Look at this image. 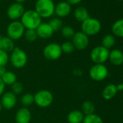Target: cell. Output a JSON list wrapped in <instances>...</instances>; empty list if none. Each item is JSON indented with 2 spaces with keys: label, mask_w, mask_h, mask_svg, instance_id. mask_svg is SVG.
Masks as SVG:
<instances>
[{
  "label": "cell",
  "mask_w": 123,
  "mask_h": 123,
  "mask_svg": "<svg viewBox=\"0 0 123 123\" xmlns=\"http://www.w3.org/2000/svg\"><path fill=\"white\" fill-rule=\"evenodd\" d=\"M41 18L34 10H29L25 11L23 16L20 18V22L25 28L36 30L38 25L42 23Z\"/></svg>",
  "instance_id": "1"
},
{
  "label": "cell",
  "mask_w": 123,
  "mask_h": 123,
  "mask_svg": "<svg viewBox=\"0 0 123 123\" xmlns=\"http://www.w3.org/2000/svg\"><path fill=\"white\" fill-rule=\"evenodd\" d=\"M55 4L53 0H37L35 11L41 18H51L54 14Z\"/></svg>",
  "instance_id": "2"
},
{
  "label": "cell",
  "mask_w": 123,
  "mask_h": 123,
  "mask_svg": "<svg viewBox=\"0 0 123 123\" xmlns=\"http://www.w3.org/2000/svg\"><path fill=\"white\" fill-rule=\"evenodd\" d=\"M10 62L16 69L24 68L28 62V55L26 52L19 47H15L10 55Z\"/></svg>",
  "instance_id": "3"
},
{
  "label": "cell",
  "mask_w": 123,
  "mask_h": 123,
  "mask_svg": "<svg viewBox=\"0 0 123 123\" xmlns=\"http://www.w3.org/2000/svg\"><path fill=\"white\" fill-rule=\"evenodd\" d=\"M101 30V22L96 18H88L81 24V32L88 36H93L98 34Z\"/></svg>",
  "instance_id": "4"
},
{
  "label": "cell",
  "mask_w": 123,
  "mask_h": 123,
  "mask_svg": "<svg viewBox=\"0 0 123 123\" xmlns=\"http://www.w3.org/2000/svg\"><path fill=\"white\" fill-rule=\"evenodd\" d=\"M34 103L41 108L49 107L54 101V96L48 90H41L34 95Z\"/></svg>",
  "instance_id": "5"
},
{
  "label": "cell",
  "mask_w": 123,
  "mask_h": 123,
  "mask_svg": "<svg viewBox=\"0 0 123 123\" xmlns=\"http://www.w3.org/2000/svg\"><path fill=\"white\" fill-rule=\"evenodd\" d=\"M25 31V28H24L21 22L18 20L12 21L7 28V37L13 41L20 39L24 36Z\"/></svg>",
  "instance_id": "6"
},
{
  "label": "cell",
  "mask_w": 123,
  "mask_h": 123,
  "mask_svg": "<svg viewBox=\"0 0 123 123\" xmlns=\"http://www.w3.org/2000/svg\"><path fill=\"white\" fill-rule=\"evenodd\" d=\"M109 50L102 46L94 47L90 54V57L95 64H104L109 59Z\"/></svg>",
  "instance_id": "7"
},
{
  "label": "cell",
  "mask_w": 123,
  "mask_h": 123,
  "mask_svg": "<svg viewBox=\"0 0 123 123\" xmlns=\"http://www.w3.org/2000/svg\"><path fill=\"white\" fill-rule=\"evenodd\" d=\"M43 54L44 57L48 60H57L62 54L61 45L57 43H50L44 47L43 50Z\"/></svg>",
  "instance_id": "8"
},
{
  "label": "cell",
  "mask_w": 123,
  "mask_h": 123,
  "mask_svg": "<svg viewBox=\"0 0 123 123\" xmlns=\"http://www.w3.org/2000/svg\"><path fill=\"white\" fill-rule=\"evenodd\" d=\"M108 68L103 64H95L89 70V76L94 81H102L108 76Z\"/></svg>",
  "instance_id": "9"
},
{
  "label": "cell",
  "mask_w": 123,
  "mask_h": 123,
  "mask_svg": "<svg viewBox=\"0 0 123 123\" xmlns=\"http://www.w3.org/2000/svg\"><path fill=\"white\" fill-rule=\"evenodd\" d=\"M25 11V7L23 4L15 2L10 5L7 8V15L10 20L15 21L18 20V19H20Z\"/></svg>",
  "instance_id": "10"
},
{
  "label": "cell",
  "mask_w": 123,
  "mask_h": 123,
  "mask_svg": "<svg viewBox=\"0 0 123 123\" xmlns=\"http://www.w3.org/2000/svg\"><path fill=\"white\" fill-rule=\"evenodd\" d=\"M72 43L75 49L78 50H84L89 45V38L81 31L76 32L72 38Z\"/></svg>",
  "instance_id": "11"
},
{
  "label": "cell",
  "mask_w": 123,
  "mask_h": 123,
  "mask_svg": "<svg viewBox=\"0 0 123 123\" xmlns=\"http://www.w3.org/2000/svg\"><path fill=\"white\" fill-rule=\"evenodd\" d=\"M72 10L71 5L66 1H61L55 5L54 13L59 18L68 17Z\"/></svg>",
  "instance_id": "12"
},
{
  "label": "cell",
  "mask_w": 123,
  "mask_h": 123,
  "mask_svg": "<svg viewBox=\"0 0 123 123\" xmlns=\"http://www.w3.org/2000/svg\"><path fill=\"white\" fill-rule=\"evenodd\" d=\"M17 96L12 92L4 93L1 96V101H0L2 107L6 109H12L14 108L17 104Z\"/></svg>",
  "instance_id": "13"
},
{
  "label": "cell",
  "mask_w": 123,
  "mask_h": 123,
  "mask_svg": "<svg viewBox=\"0 0 123 123\" xmlns=\"http://www.w3.org/2000/svg\"><path fill=\"white\" fill-rule=\"evenodd\" d=\"M36 31L38 37L43 39H46L51 37L54 33L49 23H41L36 29Z\"/></svg>",
  "instance_id": "14"
},
{
  "label": "cell",
  "mask_w": 123,
  "mask_h": 123,
  "mask_svg": "<svg viewBox=\"0 0 123 123\" xmlns=\"http://www.w3.org/2000/svg\"><path fill=\"white\" fill-rule=\"evenodd\" d=\"M31 112L28 107L20 108L15 114L16 123H30L31 120Z\"/></svg>",
  "instance_id": "15"
},
{
  "label": "cell",
  "mask_w": 123,
  "mask_h": 123,
  "mask_svg": "<svg viewBox=\"0 0 123 123\" xmlns=\"http://www.w3.org/2000/svg\"><path fill=\"white\" fill-rule=\"evenodd\" d=\"M109 60L114 66H120L123 64V52L117 49L109 51Z\"/></svg>",
  "instance_id": "16"
},
{
  "label": "cell",
  "mask_w": 123,
  "mask_h": 123,
  "mask_svg": "<svg viewBox=\"0 0 123 123\" xmlns=\"http://www.w3.org/2000/svg\"><path fill=\"white\" fill-rule=\"evenodd\" d=\"M83 113L80 110H73L68 115V122L69 123H82L84 119Z\"/></svg>",
  "instance_id": "17"
},
{
  "label": "cell",
  "mask_w": 123,
  "mask_h": 123,
  "mask_svg": "<svg viewBox=\"0 0 123 123\" xmlns=\"http://www.w3.org/2000/svg\"><path fill=\"white\" fill-rule=\"evenodd\" d=\"M118 92L117 89V86L114 84H109L107 85L102 91V97L105 100H110Z\"/></svg>",
  "instance_id": "18"
},
{
  "label": "cell",
  "mask_w": 123,
  "mask_h": 123,
  "mask_svg": "<svg viewBox=\"0 0 123 123\" xmlns=\"http://www.w3.org/2000/svg\"><path fill=\"white\" fill-rule=\"evenodd\" d=\"M74 17L79 22H83L89 18L88 10L84 7H78L74 11Z\"/></svg>",
  "instance_id": "19"
},
{
  "label": "cell",
  "mask_w": 123,
  "mask_h": 123,
  "mask_svg": "<svg viewBox=\"0 0 123 123\" xmlns=\"http://www.w3.org/2000/svg\"><path fill=\"white\" fill-rule=\"evenodd\" d=\"M15 48V43L14 41L10 38L9 37H2V41H1V49L8 52H11Z\"/></svg>",
  "instance_id": "20"
},
{
  "label": "cell",
  "mask_w": 123,
  "mask_h": 123,
  "mask_svg": "<svg viewBox=\"0 0 123 123\" xmlns=\"http://www.w3.org/2000/svg\"><path fill=\"white\" fill-rule=\"evenodd\" d=\"M111 32L114 36L123 38V19L117 20L111 26Z\"/></svg>",
  "instance_id": "21"
},
{
  "label": "cell",
  "mask_w": 123,
  "mask_h": 123,
  "mask_svg": "<svg viewBox=\"0 0 123 123\" xmlns=\"http://www.w3.org/2000/svg\"><path fill=\"white\" fill-rule=\"evenodd\" d=\"M1 78L5 86H12L15 82H17V75L15 73L11 71H7L6 73L2 77H1Z\"/></svg>",
  "instance_id": "22"
},
{
  "label": "cell",
  "mask_w": 123,
  "mask_h": 123,
  "mask_svg": "<svg viewBox=\"0 0 123 123\" xmlns=\"http://www.w3.org/2000/svg\"><path fill=\"white\" fill-rule=\"evenodd\" d=\"M81 109H82L81 111L83 113V114H86V115L91 114L94 113L95 105L93 102L90 101H86L83 103L81 106Z\"/></svg>",
  "instance_id": "23"
},
{
  "label": "cell",
  "mask_w": 123,
  "mask_h": 123,
  "mask_svg": "<svg viewBox=\"0 0 123 123\" xmlns=\"http://www.w3.org/2000/svg\"><path fill=\"white\" fill-rule=\"evenodd\" d=\"M101 46H104V48L109 49L111 47L114 46V45L115 44V38L113 35L111 34H108L106 35L101 41Z\"/></svg>",
  "instance_id": "24"
},
{
  "label": "cell",
  "mask_w": 123,
  "mask_h": 123,
  "mask_svg": "<svg viewBox=\"0 0 123 123\" xmlns=\"http://www.w3.org/2000/svg\"><path fill=\"white\" fill-rule=\"evenodd\" d=\"M20 103L24 107H28L31 106L34 103L33 95L29 93L23 94L20 98Z\"/></svg>",
  "instance_id": "25"
},
{
  "label": "cell",
  "mask_w": 123,
  "mask_h": 123,
  "mask_svg": "<svg viewBox=\"0 0 123 123\" xmlns=\"http://www.w3.org/2000/svg\"><path fill=\"white\" fill-rule=\"evenodd\" d=\"M82 123H104V121L101 117L93 113L86 115Z\"/></svg>",
  "instance_id": "26"
},
{
  "label": "cell",
  "mask_w": 123,
  "mask_h": 123,
  "mask_svg": "<svg viewBox=\"0 0 123 123\" xmlns=\"http://www.w3.org/2000/svg\"><path fill=\"white\" fill-rule=\"evenodd\" d=\"M75 32L73 28L69 25L63 26L61 29V34L66 39H70L73 37Z\"/></svg>",
  "instance_id": "27"
},
{
  "label": "cell",
  "mask_w": 123,
  "mask_h": 123,
  "mask_svg": "<svg viewBox=\"0 0 123 123\" xmlns=\"http://www.w3.org/2000/svg\"><path fill=\"white\" fill-rule=\"evenodd\" d=\"M49 23L54 32L58 31L59 30H61L62 28L63 27L62 26V20L59 18H54L51 19Z\"/></svg>",
  "instance_id": "28"
},
{
  "label": "cell",
  "mask_w": 123,
  "mask_h": 123,
  "mask_svg": "<svg viewBox=\"0 0 123 123\" xmlns=\"http://www.w3.org/2000/svg\"><path fill=\"white\" fill-rule=\"evenodd\" d=\"M23 36L25 37V40L28 42H33L38 38L36 30H31V29L25 30Z\"/></svg>",
  "instance_id": "29"
},
{
  "label": "cell",
  "mask_w": 123,
  "mask_h": 123,
  "mask_svg": "<svg viewBox=\"0 0 123 123\" xmlns=\"http://www.w3.org/2000/svg\"><path fill=\"white\" fill-rule=\"evenodd\" d=\"M61 49L62 53L70 54L73 52L75 47L72 43V41H65L62 43V44L61 45Z\"/></svg>",
  "instance_id": "30"
},
{
  "label": "cell",
  "mask_w": 123,
  "mask_h": 123,
  "mask_svg": "<svg viewBox=\"0 0 123 123\" xmlns=\"http://www.w3.org/2000/svg\"><path fill=\"white\" fill-rule=\"evenodd\" d=\"M10 61V55L2 49H0V67H5Z\"/></svg>",
  "instance_id": "31"
},
{
  "label": "cell",
  "mask_w": 123,
  "mask_h": 123,
  "mask_svg": "<svg viewBox=\"0 0 123 123\" xmlns=\"http://www.w3.org/2000/svg\"><path fill=\"white\" fill-rule=\"evenodd\" d=\"M11 92H12L15 95H20L23 91V86L20 82L17 81L11 86Z\"/></svg>",
  "instance_id": "32"
},
{
  "label": "cell",
  "mask_w": 123,
  "mask_h": 123,
  "mask_svg": "<svg viewBox=\"0 0 123 123\" xmlns=\"http://www.w3.org/2000/svg\"><path fill=\"white\" fill-rule=\"evenodd\" d=\"M5 85L3 83L1 77H0V97H1L2 94L5 93Z\"/></svg>",
  "instance_id": "33"
},
{
  "label": "cell",
  "mask_w": 123,
  "mask_h": 123,
  "mask_svg": "<svg viewBox=\"0 0 123 123\" xmlns=\"http://www.w3.org/2000/svg\"><path fill=\"white\" fill-rule=\"evenodd\" d=\"M83 0H67L66 2H68L70 5H75L79 3H80Z\"/></svg>",
  "instance_id": "34"
},
{
  "label": "cell",
  "mask_w": 123,
  "mask_h": 123,
  "mask_svg": "<svg viewBox=\"0 0 123 123\" xmlns=\"http://www.w3.org/2000/svg\"><path fill=\"white\" fill-rule=\"evenodd\" d=\"M73 74L75 76H77V77H80V76H81L83 75V72L80 70H79V69H75L73 71Z\"/></svg>",
  "instance_id": "35"
},
{
  "label": "cell",
  "mask_w": 123,
  "mask_h": 123,
  "mask_svg": "<svg viewBox=\"0 0 123 123\" xmlns=\"http://www.w3.org/2000/svg\"><path fill=\"white\" fill-rule=\"evenodd\" d=\"M7 72L5 67H0V77H2Z\"/></svg>",
  "instance_id": "36"
},
{
  "label": "cell",
  "mask_w": 123,
  "mask_h": 123,
  "mask_svg": "<svg viewBox=\"0 0 123 123\" xmlns=\"http://www.w3.org/2000/svg\"><path fill=\"white\" fill-rule=\"evenodd\" d=\"M117 89L118 91H123V83H119L117 86Z\"/></svg>",
  "instance_id": "37"
},
{
  "label": "cell",
  "mask_w": 123,
  "mask_h": 123,
  "mask_svg": "<svg viewBox=\"0 0 123 123\" xmlns=\"http://www.w3.org/2000/svg\"><path fill=\"white\" fill-rule=\"evenodd\" d=\"M15 2H18V3H20V4H22L23 2H25L26 0H15Z\"/></svg>",
  "instance_id": "38"
},
{
  "label": "cell",
  "mask_w": 123,
  "mask_h": 123,
  "mask_svg": "<svg viewBox=\"0 0 123 123\" xmlns=\"http://www.w3.org/2000/svg\"><path fill=\"white\" fill-rule=\"evenodd\" d=\"M2 104H1V102H0V113H1V111H2Z\"/></svg>",
  "instance_id": "39"
},
{
  "label": "cell",
  "mask_w": 123,
  "mask_h": 123,
  "mask_svg": "<svg viewBox=\"0 0 123 123\" xmlns=\"http://www.w3.org/2000/svg\"><path fill=\"white\" fill-rule=\"evenodd\" d=\"M2 36L0 35V49H1V41H2Z\"/></svg>",
  "instance_id": "40"
},
{
  "label": "cell",
  "mask_w": 123,
  "mask_h": 123,
  "mask_svg": "<svg viewBox=\"0 0 123 123\" xmlns=\"http://www.w3.org/2000/svg\"><path fill=\"white\" fill-rule=\"evenodd\" d=\"M118 1H123V0H118Z\"/></svg>",
  "instance_id": "41"
}]
</instances>
